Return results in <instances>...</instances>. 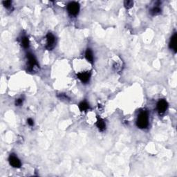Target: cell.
Instances as JSON below:
<instances>
[{"instance_id":"obj_2","label":"cell","mask_w":177,"mask_h":177,"mask_svg":"<svg viewBox=\"0 0 177 177\" xmlns=\"http://www.w3.org/2000/svg\"><path fill=\"white\" fill-rule=\"evenodd\" d=\"M67 11L71 15H77L80 11V5L78 2L75 1L70 2L67 6Z\"/></svg>"},{"instance_id":"obj_7","label":"cell","mask_w":177,"mask_h":177,"mask_svg":"<svg viewBox=\"0 0 177 177\" xmlns=\"http://www.w3.org/2000/svg\"><path fill=\"white\" fill-rule=\"evenodd\" d=\"M9 161L11 166L15 167V168H20L21 165H22L20 159L16 156L14 155V154H11L10 157L9 158Z\"/></svg>"},{"instance_id":"obj_10","label":"cell","mask_w":177,"mask_h":177,"mask_svg":"<svg viewBox=\"0 0 177 177\" xmlns=\"http://www.w3.org/2000/svg\"><path fill=\"white\" fill-rule=\"evenodd\" d=\"M85 57L88 62H90L91 64L94 63V55H93L92 51L90 49H87L86 52H85Z\"/></svg>"},{"instance_id":"obj_5","label":"cell","mask_w":177,"mask_h":177,"mask_svg":"<svg viewBox=\"0 0 177 177\" xmlns=\"http://www.w3.org/2000/svg\"><path fill=\"white\" fill-rule=\"evenodd\" d=\"M167 107H168V103L165 100L161 99L158 102L157 105V108L158 110V112H159L160 114H162L165 113L166 112Z\"/></svg>"},{"instance_id":"obj_9","label":"cell","mask_w":177,"mask_h":177,"mask_svg":"<svg viewBox=\"0 0 177 177\" xmlns=\"http://www.w3.org/2000/svg\"><path fill=\"white\" fill-rule=\"evenodd\" d=\"M96 126L98 128L99 131H104L106 129V124L102 118L98 117L97 118V122H96Z\"/></svg>"},{"instance_id":"obj_4","label":"cell","mask_w":177,"mask_h":177,"mask_svg":"<svg viewBox=\"0 0 177 177\" xmlns=\"http://www.w3.org/2000/svg\"><path fill=\"white\" fill-rule=\"evenodd\" d=\"M56 38L51 33H47L46 35V48L49 51H51L55 46Z\"/></svg>"},{"instance_id":"obj_12","label":"cell","mask_w":177,"mask_h":177,"mask_svg":"<svg viewBox=\"0 0 177 177\" xmlns=\"http://www.w3.org/2000/svg\"><path fill=\"white\" fill-rule=\"evenodd\" d=\"M21 42H22V45L23 46L24 48L27 49V48L29 47V40H28V38L27 37H22Z\"/></svg>"},{"instance_id":"obj_3","label":"cell","mask_w":177,"mask_h":177,"mask_svg":"<svg viewBox=\"0 0 177 177\" xmlns=\"http://www.w3.org/2000/svg\"><path fill=\"white\" fill-rule=\"evenodd\" d=\"M26 57H27V59H28V71H32L35 67H38V66L39 65H38V62H37V59L36 58H35L34 55L30 53H28L26 55Z\"/></svg>"},{"instance_id":"obj_6","label":"cell","mask_w":177,"mask_h":177,"mask_svg":"<svg viewBox=\"0 0 177 177\" xmlns=\"http://www.w3.org/2000/svg\"><path fill=\"white\" fill-rule=\"evenodd\" d=\"M91 75L90 71H84L77 73V77L83 83H87L89 82Z\"/></svg>"},{"instance_id":"obj_1","label":"cell","mask_w":177,"mask_h":177,"mask_svg":"<svg viewBox=\"0 0 177 177\" xmlns=\"http://www.w3.org/2000/svg\"><path fill=\"white\" fill-rule=\"evenodd\" d=\"M149 125V117L148 113L146 111H142L138 114L137 120H136V125L140 129H145Z\"/></svg>"},{"instance_id":"obj_11","label":"cell","mask_w":177,"mask_h":177,"mask_svg":"<svg viewBox=\"0 0 177 177\" xmlns=\"http://www.w3.org/2000/svg\"><path fill=\"white\" fill-rule=\"evenodd\" d=\"M79 109L81 112H86L89 109V105L87 102H81L79 104Z\"/></svg>"},{"instance_id":"obj_13","label":"cell","mask_w":177,"mask_h":177,"mask_svg":"<svg viewBox=\"0 0 177 177\" xmlns=\"http://www.w3.org/2000/svg\"><path fill=\"white\" fill-rule=\"evenodd\" d=\"M150 13L151 14L154 16L159 15V14L161 13V9H160V8L159 7V6H155V7L153 8L152 10L150 11Z\"/></svg>"},{"instance_id":"obj_15","label":"cell","mask_w":177,"mask_h":177,"mask_svg":"<svg viewBox=\"0 0 177 177\" xmlns=\"http://www.w3.org/2000/svg\"><path fill=\"white\" fill-rule=\"evenodd\" d=\"M3 5L4 6V7H6V9H9L10 8L11 5H12V1H4L2 2Z\"/></svg>"},{"instance_id":"obj_17","label":"cell","mask_w":177,"mask_h":177,"mask_svg":"<svg viewBox=\"0 0 177 177\" xmlns=\"http://www.w3.org/2000/svg\"><path fill=\"white\" fill-rule=\"evenodd\" d=\"M27 123H28V124L30 125V126H33V125H34V123H33V120H32L31 118H28V120H27Z\"/></svg>"},{"instance_id":"obj_8","label":"cell","mask_w":177,"mask_h":177,"mask_svg":"<svg viewBox=\"0 0 177 177\" xmlns=\"http://www.w3.org/2000/svg\"><path fill=\"white\" fill-rule=\"evenodd\" d=\"M176 40H177V33H174L170 39L169 47L171 50H173L174 52L176 53Z\"/></svg>"},{"instance_id":"obj_16","label":"cell","mask_w":177,"mask_h":177,"mask_svg":"<svg viewBox=\"0 0 177 177\" xmlns=\"http://www.w3.org/2000/svg\"><path fill=\"white\" fill-rule=\"evenodd\" d=\"M23 101H24L23 98L17 99V100H15V105H16V106H20V105H22V103H23Z\"/></svg>"},{"instance_id":"obj_14","label":"cell","mask_w":177,"mask_h":177,"mask_svg":"<svg viewBox=\"0 0 177 177\" xmlns=\"http://www.w3.org/2000/svg\"><path fill=\"white\" fill-rule=\"evenodd\" d=\"M124 5H125L126 9H131V8L133 7V1L127 0V1H125V2H124Z\"/></svg>"}]
</instances>
